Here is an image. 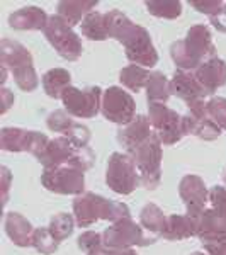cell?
Segmentation results:
<instances>
[{"instance_id":"19","label":"cell","mask_w":226,"mask_h":255,"mask_svg":"<svg viewBox=\"0 0 226 255\" xmlns=\"http://www.w3.org/2000/svg\"><path fill=\"white\" fill-rule=\"evenodd\" d=\"M73 150H75V146L70 143L67 136L53 138L49 139L46 150L43 151V155L38 160L44 168H58L67 165L70 157L73 155Z\"/></svg>"},{"instance_id":"34","label":"cell","mask_w":226,"mask_h":255,"mask_svg":"<svg viewBox=\"0 0 226 255\" xmlns=\"http://www.w3.org/2000/svg\"><path fill=\"white\" fill-rule=\"evenodd\" d=\"M208 116L216 123L221 129H226V99L213 97L206 102Z\"/></svg>"},{"instance_id":"40","label":"cell","mask_w":226,"mask_h":255,"mask_svg":"<svg viewBox=\"0 0 226 255\" xmlns=\"http://www.w3.org/2000/svg\"><path fill=\"white\" fill-rule=\"evenodd\" d=\"M209 20H211V24L216 27L218 31L226 32V2H225V5L221 7V10L218 12L216 15H213V17H209Z\"/></svg>"},{"instance_id":"10","label":"cell","mask_w":226,"mask_h":255,"mask_svg":"<svg viewBox=\"0 0 226 255\" xmlns=\"http://www.w3.org/2000/svg\"><path fill=\"white\" fill-rule=\"evenodd\" d=\"M41 184L55 194L80 196L84 194L85 189V177L84 172L63 165L58 168H44L41 175Z\"/></svg>"},{"instance_id":"20","label":"cell","mask_w":226,"mask_h":255,"mask_svg":"<svg viewBox=\"0 0 226 255\" xmlns=\"http://www.w3.org/2000/svg\"><path fill=\"white\" fill-rule=\"evenodd\" d=\"M49 15H46L41 7H22L10 14L9 24L12 29L17 31H43L48 24Z\"/></svg>"},{"instance_id":"8","label":"cell","mask_w":226,"mask_h":255,"mask_svg":"<svg viewBox=\"0 0 226 255\" xmlns=\"http://www.w3.org/2000/svg\"><path fill=\"white\" fill-rule=\"evenodd\" d=\"M106 249H131V247H146L153 244V238H146L143 228L131 218H122L102 233Z\"/></svg>"},{"instance_id":"22","label":"cell","mask_w":226,"mask_h":255,"mask_svg":"<svg viewBox=\"0 0 226 255\" xmlns=\"http://www.w3.org/2000/svg\"><path fill=\"white\" fill-rule=\"evenodd\" d=\"M162 238L170 242H179L184 238H191L196 235V218L182 216V215H170L167 216L165 225L162 230Z\"/></svg>"},{"instance_id":"39","label":"cell","mask_w":226,"mask_h":255,"mask_svg":"<svg viewBox=\"0 0 226 255\" xmlns=\"http://www.w3.org/2000/svg\"><path fill=\"white\" fill-rule=\"evenodd\" d=\"M191 5L199 12H203V14H206L208 17H213L221 10L225 2L223 0H192Z\"/></svg>"},{"instance_id":"15","label":"cell","mask_w":226,"mask_h":255,"mask_svg":"<svg viewBox=\"0 0 226 255\" xmlns=\"http://www.w3.org/2000/svg\"><path fill=\"white\" fill-rule=\"evenodd\" d=\"M170 90L174 96L182 99L187 106L194 104L197 101H204L208 97L206 90L196 79L192 72H186V70H175L174 79L170 80Z\"/></svg>"},{"instance_id":"21","label":"cell","mask_w":226,"mask_h":255,"mask_svg":"<svg viewBox=\"0 0 226 255\" xmlns=\"http://www.w3.org/2000/svg\"><path fill=\"white\" fill-rule=\"evenodd\" d=\"M5 233L7 237L12 240V244L17 247H29L32 245V233L36 228H32V225L19 213H7L5 221Z\"/></svg>"},{"instance_id":"33","label":"cell","mask_w":226,"mask_h":255,"mask_svg":"<svg viewBox=\"0 0 226 255\" xmlns=\"http://www.w3.org/2000/svg\"><path fill=\"white\" fill-rule=\"evenodd\" d=\"M94 162H96L94 151L90 150L89 146H84V148H75V150H73V155L70 157L67 165L72 168H77V170H80V172H85L94 165Z\"/></svg>"},{"instance_id":"4","label":"cell","mask_w":226,"mask_h":255,"mask_svg":"<svg viewBox=\"0 0 226 255\" xmlns=\"http://www.w3.org/2000/svg\"><path fill=\"white\" fill-rule=\"evenodd\" d=\"M2 68L10 70L15 84L24 92H32L38 87V73L32 65V56L24 44L12 39H2L0 44Z\"/></svg>"},{"instance_id":"18","label":"cell","mask_w":226,"mask_h":255,"mask_svg":"<svg viewBox=\"0 0 226 255\" xmlns=\"http://www.w3.org/2000/svg\"><path fill=\"white\" fill-rule=\"evenodd\" d=\"M151 134H153V129H151L150 118L136 116L129 125L122 126L117 131V141L126 148V151H131L143 141H146Z\"/></svg>"},{"instance_id":"5","label":"cell","mask_w":226,"mask_h":255,"mask_svg":"<svg viewBox=\"0 0 226 255\" xmlns=\"http://www.w3.org/2000/svg\"><path fill=\"white\" fill-rule=\"evenodd\" d=\"M128 155L133 158L134 165L139 172L141 184L146 189L153 191L160 186L162 180V139L157 133H153L146 141L136 146L134 150L128 151Z\"/></svg>"},{"instance_id":"23","label":"cell","mask_w":226,"mask_h":255,"mask_svg":"<svg viewBox=\"0 0 226 255\" xmlns=\"http://www.w3.org/2000/svg\"><path fill=\"white\" fill-rule=\"evenodd\" d=\"M97 2L96 0H82V2H60L56 5V10H58V15L68 26H77V24H82L90 12H94Z\"/></svg>"},{"instance_id":"24","label":"cell","mask_w":226,"mask_h":255,"mask_svg":"<svg viewBox=\"0 0 226 255\" xmlns=\"http://www.w3.org/2000/svg\"><path fill=\"white\" fill-rule=\"evenodd\" d=\"M43 89L48 97L61 99L63 92L70 87L72 75L65 68H51L43 75Z\"/></svg>"},{"instance_id":"41","label":"cell","mask_w":226,"mask_h":255,"mask_svg":"<svg viewBox=\"0 0 226 255\" xmlns=\"http://www.w3.org/2000/svg\"><path fill=\"white\" fill-rule=\"evenodd\" d=\"M12 182V174L7 167H2V206L7 203V192H9V186Z\"/></svg>"},{"instance_id":"28","label":"cell","mask_w":226,"mask_h":255,"mask_svg":"<svg viewBox=\"0 0 226 255\" xmlns=\"http://www.w3.org/2000/svg\"><path fill=\"white\" fill-rule=\"evenodd\" d=\"M151 73L148 72V68L138 67V65H128L121 70L119 73V80L126 89L133 90V92H139L143 87H146L148 80H150Z\"/></svg>"},{"instance_id":"45","label":"cell","mask_w":226,"mask_h":255,"mask_svg":"<svg viewBox=\"0 0 226 255\" xmlns=\"http://www.w3.org/2000/svg\"><path fill=\"white\" fill-rule=\"evenodd\" d=\"M89 255H108V249H106V247H102L101 250H96V252H92Z\"/></svg>"},{"instance_id":"25","label":"cell","mask_w":226,"mask_h":255,"mask_svg":"<svg viewBox=\"0 0 226 255\" xmlns=\"http://www.w3.org/2000/svg\"><path fill=\"white\" fill-rule=\"evenodd\" d=\"M82 34L90 41H104L109 38L108 15L101 12H90L80 24Z\"/></svg>"},{"instance_id":"43","label":"cell","mask_w":226,"mask_h":255,"mask_svg":"<svg viewBox=\"0 0 226 255\" xmlns=\"http://www.w3.org/2000/svg\"><path fill=\"white\" fill-rule=\"evenodd\" d=\"M14 104V94L9 89H2V114H5Z\"/></svg>"},{"instance_id":"16","label":"cell","mask_w":226,"mask_h":255,"mask_svg":"<svg viewBox=\"0 0 226 255\" xmlns=\"http://www.w3.org/2000/svg\"><path fill=\"white\" fill-rule=\"evenodd\" d=\"M196 235L203 242L226 244V218L220 216L211 208L196 218Z\"/></svg>"},{"instance_id":"29","label":"cell","mask_w":226,"mask_h":255,"mask_svg":"<svg viewBox=\"0 0 226 255\" xmlns=\"http://www.w3.org/2000/svg\"><path fill=\"white\" fill-rule=\"evenodd\" d=\"M145 7L151 15L162 19H177L182 14V3L179 0H148Z\"/></svg>"},{"instance_id":"46","label":"cell","mask_w":226,"mask_h":255,"mask_svg":"<svg viewBox=\"0 0 226 255\" xmlns=\"http://www.w3.org/2000/svg\"><path fill=\"white\" fill-rule=\"evenodd\" d=\"M191 255H206V254H203V252H192Z\"/></svg>"},{"instance_id":"3","label":"cell","mask_w":226,"mask_h":255,"mask_svg":"<svg viewBox=\"0 0 226 255\" xmlns=\"http://www.w3.org/2000/svg\"><path fill=\"white\" fill-rule=\"evenodd\" d=\"M73 215L80 228H87L99 220L116 223L122 218H129V208L117 201H111L94 194V192H84L73 201Z\"/></svg>"},{"instance_id":"30","label":"cell","mask_w":226,"mask_h":255,"mask_svg":"<svg viewBox=\"0 0 226 255\" xmlns=\"http://www.w3.org/2000/svg\"><path fill=\"white\" fill-rule=\"evenodd\" d=\"M165 220H167V216L163 215V211L153 203L143 206L141 213H139V223H141L143 228H146L148 232L162 233Z\"/></svg>"},{"instance_id":"14","label":"cell","mask_w":226,"mask_h":255,"mask_svg":"<svg viewBox=\"0 0 226 255\" xmlns=\"http://www.w3.org/2000/svg\"><path fill=\"white\" fill-rule=\"evenodd\" d=\"M179 196L184 201L187 215L197 218L201 213L206 211L209 203V191L204 180L197 175H186L179 184Z\"/></svg>"},{"instance_id":"31","label":"cell","mask_w":226,"mask_h":255,"mask_svg":"<svg viewBox=\"0 0 226 255\" xmlns=\"http://www.w3.org/2000/svg\"><path fill=\"white\" fill-rule=\"evenodd\" d=\"M75 223H77V221L73 220L72 215H68V213H58L56 216L51 218L48 230L51 232V235L55 237L56 240L63 242L65 238H68L70 235H72Z\"/></svg>"},{"instance_id":"47","label":"cell","mask_w":226,"mask_h":255,"mask_svg":"<svg viewBox=\"0 0 226 255\" xmlns=\"http://www.w3.org/2000/svg\"><path fill=\"white\" fill-rule=\"evenodd\" d=\"M223 180H225V184H226V170H225V174H223Z\"/></svg>"},{"instance_id":"12","label":"cell","mask_w":226,"mask_h":255,"mask_svg":"<svg viewBox=\"0 0 226 255\" xmlns=\"http://www.w3.org/2000/svg\"><path fill=\"white\" fill-rule=\"evenodd\" d=\"M148 118H150L151 128L157 131L163 145H174L184 136L182 116L168 109L165 104H150Z\"/></svg>"},{"instance_id":"17","label":"cell","mask_w":226,"mask_h":255,"mask_svg":"<svg viewBox=\"0 0 226 255\" xmlns=\"http://www.w3.org/2000/svg\"><path fill=\"white\" fill-rule=\"evenodd\" d=\"M194 75L203 85V89L206 90L208 96H211L226 84V61L218 56L209 58L196 70Z\"/></svg>"},{"instance_id":"42","label":"cell","mask_w":226,"mask_h":255,"mask_svg":"<svg viewBox=\"0 0 226 255\" xmlns=\"http://www.w3.org/2000/svg\"><path fill=\"white\" fill-rule=\"evenodd\" d=\"M204 250H206V255H226V244L206 242L204 244Z\"/></svg>"},{"instance_id":"35","label":"cell","mask_w":226,"mask_h":255,"mask_svg":"<svg viewBox=\"0 0 226 255\" xmlns=\"http://www.w3.org/2000/svg\"><path fill=\"white\" fill-rule=\"evenodd\" d=\"M73 123L75 121L72 119V116H70L67 111H61V109L53 111L46 119V126L49 129L55 131V133H63V134L73 126Z\"/></svg>"},{"instance_id":"6","label":"cell","mask_w":226,"mask_h":255,"mask_svg":"<svg viewBox=\"0 0 226 255\" xmlns=\"http://www.w3.org/2000/svg\"><path fill=\"white\" fill-rule=\"evenodd\" d=\"M43 32H44V38L48 39V43L56 49V53H58L61 58L68 61H75L80 58L82 55L80 36L58 14L49 15L48 24L43 29Z\"/></svg>"},{"instance_id":"1","label":"cell","mask_w":226,"mask_h":255,"mask_svg":"<svg viewBox=\"0 0 226 255\" xmlns=\"http://www.w3.org/2000/svg\"><path fill=\"white\" fill-rule=\"evenodd\" d=\"M109 38L119 41L124 46L126 58L133 61V65H141L143 68H151L157 65L158 53L151 43L150 32L145 27L138 26L124 15L121 10L113 9L108 14Z\"/></svg>"},{"instance_id":"38","label":"cell","mask_w":226,"mask_h":255,"mask_svg":"<svg viewBox=\"0 0 226 255\" xmlns=\"http://www.w3.org/2000/svg\"><path fill=\"white\" fill-rule=\"evenodd\" d=\"M209 203L211 209L220 216L226 218V189L221 186H215L209 191Z\"/></svg>"},{"instance_id":"27","label":"cell","mask_w":226,"mask_h":255,"mask_svg":"<svg viewBox=\"0 0 226 255\" xmlns=\"http://www.w3.org/2000/svg\"><path fill=\"white\" fill-rule=\"evenodd\" d=\"M32 131L22 128H3L2 129V150L5 151H29Z\"/></svg>"},{"instance_id":"9","label":"cell","mask_w":226,"mask_h":255,"mask_svg":"<svg viewBox=\"0 0 226 255\" xmlns=\"http://www.w3.org/2000/svg\"><path fill=\"white\" fill-rule=\"evenodd\" d=\"M102 96H104V92L99 87H89L80 90L70 85L61 96V102H63L65 111L70 116L94 118L101 111Z\"/></svg>"},{"instance_id":"32","label":"cell","mask_w":226,"mask_h":255,"mask_svg":"<svg viewBox=\"0 0 226 255\" xmlns=\"http://www.w3.org/2000/svg\"><path fill=\"white\" fill-rule=\"evenodd\" d=\"M60 242L51 235L48 228H36L32 233V247L43 255H51L56 252Z\"/></svg>"},{"instance_id":"44","label":"cell","mask_w":226,"mask_h":255,"mask_svg":"<svg viewBox=\"0 0 226 255\" xmlns=\"http://www.w3.org/2000/svg\"><path fill=\"white\" fill-rule=\"evenodd\" d=\"M108 255H138L133 249H108Z\"/></svg>"},{"instance_id":"13","label":"cell","mask_w":226,"mask_h":255,"mask_svg":"<svg viewBox=\"0 0 226 255\" xmlns=\"http://www.w3.org/2000/svg\"><path fill=\"white\" fill-rule=\"evenodd\" d=\"M189 113L182 116V131L184 134H194V136L213 141L221 134V128L208 116L206 102L197 101L194 104L187 106Z\"/></svg>"},{"instance_id":"7","label":"cell","mask_w":226,"mask_h":255,"mask_svg":"<svg viewBox=\"0 0 226 255\" xmlns=\"http://www.w3.org/2000/svg\"><path fill=\"white\" fill-rule=\"evenodd\" d=\"M139 182H141L139 172L128 153L116 151V153L111 155L108 170H106V184H108L111 191L126 196L131 194L138 187Z\"/></svg>"},{"instance_id":"11","label":"cell","mask_w":226,"mask_h":255,"mask_svg":"<svg viewBox=\"0 0 226 255\" xmlns=\"http://www.w3.org/2000/svg\"><path fill=\"white\" fill-rule=\"evenodd\" d=\"M101 111L108 121L126 126L134 119L136 104L129 92L122 90L121 87H109L102 96Z\"/></svg>"},{"instance_id":"37","label":"cell","mask_w":226,"mask_h":255,"mask_svg":"<svg viewBox=\"0 0 226 255\" xmlns=\"http://www.w3.org/2000/svg\"><path fill=\"white\" fill-rule=\"evenodd\" d=\"M102 247H104L102 235H99L97 232H85L79 237V249L87 255L96 252V250H101Z\"/></svg>"},{"instance_id":"26","label":"cell","mask_w":226,"mask_h":255,"mask_svg":"<svg viewBox=\"0 0 226 255\" xmlns=\"http://www.w3.org/2000/svg\"><path fill=\"white\" fill-rule=\"evenodd\" d=\"M145 89L148 104H165L172 96L170 82L167 80V77L162 72H151Z\"/></svg>"},{"instance_id":"36","label":"cell","mask_w":226,"mask_h":255,"mask_svg":"<svg viewBox=\"0 0 226 255\" xmlns=\"http://www.w3.org/2000/svg\"><path fill=\"white\" fill-rule=\"evenodd\" d=\"M65 136L70 139V143L75 148H84V146H87V143L90 139V131L87 126L73 123V126L65 133Z\"/></svg>"},{"instance_id":"2","label":"cell","mask_w":226,"mask_h":255,"mask_svg":"<svg viewBox=\"0 0 226 255\" xmlns=\"http://www.w3.org/2000/svg\"><path fill=\"white\" fill-rule=\"evenodd\" d=\"M170 56L179 70H197L204 61L216 56V46L213 44L208 26L197 24L187 31L184 39L175 41L170 46Z\"/></svg>"}]
</instances>
